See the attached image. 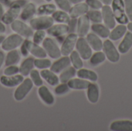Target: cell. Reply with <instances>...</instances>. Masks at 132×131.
<instances>
[{
	"instance_id": "1",
	"label": "cell",
	"mask_w": 132,
	"mask_h": 131,
	"mask_svg": "<svg viewBox=\"0 0 132 131\" xmlns=\"http://www.w3.org/2000/svg\"><path fill=\"white\" fill-rule=\"evenodd\" d=\"M24 4H25V2L23 0H19V1L12 2V5H10L9 10L5 13H4V15L1 19L2 22L6 25L11 24L13 21H15L16 19V18L20 14L21 7Z\"/></svg>"
},
{
	"instance_id": "2",
	"label": "cell",
	"mask_w": 132,
	"mask_h": 131,
	"mask_svg": "<svg viewBox=\"0 0 132 131\" xmlns=\"http://www.w3.org/2000/svg\"><path fill=\"white\" fill-rule=\"evenodd\" d=\"M112 11L115 19L120 24H126L128 22V18L125 12V2L123 0H113L111 2Z\"/></svg>"
},
{
	"instance_id": "3",
	"label": "cell",
	"mask_w": 132,
	"mask_h": 131,
	"mask_svg": "<svg viewBox=\"0 0 132 131\" xmlns=\"http://www.w3.org/2000/svg\"><path fill=\"white\" fill-rule=\"evenodd\" d=\"M33 86V83L31 79H25L18 86L14 92V98L16 101H22L29 94Z\"/></svg>"
},
{
	"instance_id": "4",
	"label": "cell",
	"mask_w": 132,
	"mask_h": 131,
	"mask_svg": "<svg viewBox=\"0 0 132 131\" xmlns=\"http://www.w3.org/2000/svg\"><path fill=\"white\" fill-rule=\"evenodd\" d=\"M54 19L51 16L43 15L34 18L30 20L29 24L31 28L35 30H45L53 25Z\"/></svg>"
},
{
	"instance_id": "5",
	"label": "cell",
	"mask_w": 132,
	"mask_h": 131,
	"mask_svg": "<svg viewBox=\"0 0 132 131\" xmlns=\"http://www.w3.org/2000/svg\"><path fill=\"white\" fill-rule=\"evenodd\" d=\"M43 47L45 49L46 54L52 59H59L61 56V51L56 42L48 37L45 38L43 42Z\"/></svg>"
},
{
	"instance_id": "6",
	"label": "cell",
	"mask_w": 132,
	"mask_h": 131,
	"mask_svg": "<svg viewBox=\"0 0 132 131\" xmlns=\"http://www.w3.org/2000/svg\"><path fill=\"white\" fill-rule=\"evenodd\" d=\"M10 25L12 31H14L15 33L20 35L22 37L30 38L33 36L34 32L32 29H31V27H29L22 21L15 19L10 24Z\"/></svg>"
},
{
	"instance_id": "7",
	"label": "cell",
	"mask_w": 132,
	"mask_h": 131,
	"mask_svg": "<svg viewBox=\"0 0 132 131\" xmlns=\"http://www.w3.org/2000/svg\"><path fill=\"white\" fill-rule=\"evenodd\" d=\"M24 41L22 36L19 34H12L6 37L2 42V49L5 51H10L16 49Z\"/></svg>"
},
{
	"instance_id": "8",
	"label": "cell",
	"mask_w": 132,
	"mask_h": 131,
	"mask_svg": "<svg viewBox=\"0 0 132 131\" xmlns=\"http://www.w3.org/2000/svg\"><path fill=\"white\" fill-rule=\"evenodd\" d=\"M103 49L106 57L111 63H117L120 59V54L111 40H105L103 42Z\"/></svg>"
},
{
	"instance_id": "9",
	"label": "cell",
	"mask_w": 132,
	"mask_h": 131,
	"mask_svg": "<svg viewBox=\"0 0 132 131\" xmlns=\"http://www.w3.org/2000/svg\"><path fill=\"white\" fill-rule=\"evenodd\" d=\"M76 48L83 59H89L92 56V49L87 39L84 37H80L77 39L76 42Z\"/></svg>"
},
{
	"instance_id": "10",
	"label": "cell",
	"mask_w": 132,
	"mask_h": 131,
	"mask_svg": "<svg viewBox=\"0 0 132 131\" xmlns=\"http://www.w3.org/2000/svg\"><path fill=\"white\" fill-rule=\"evenodd\" d=\"M77 40V34L73 32H71L70 34H69L62 44V46L60 49L61 54L63 56H69L73 51L74 46H76Z\"/></svg>"
},
{
	"instance_id": "11",
	"label": "cell",
	"mask_w": 132,
	"mask_h": 131,
	"mask_svg": "<svg viewBox=\"0 0 132 131\" xmlns=\"http://www.w3.org/2000/svg\"><path fill=\"white\" fill-rule=\"evenodd\" d=\"M102 18L105 25L108 29H114L116 25V20L112 11V8L108 5H103L102 7Z\"/></svg>"
},
{
	"instance_id": "12",
	"label": "cell",
	"mask_w": 132,
	"mask_h": 131,
	"mask_svg": "<svg viewBox=\"0 0 132 131\" xmlns=\"http://www.w3.org/2000/svg\"><path fill=\"white\" fill-rule=\"evenodd\" d=\"M24 78L22 75H13V76H2L0 77V83L2 86L6 87H14L19 86Z\"/></svg>"
},
{
	"instance_id": "13",
	"label": "cell",
	"mask_w": 132,
	"mask_h": 131,
	"mask_svg": "<svg viewBox=\"0 0 132 131\" xmlns=\"http://www.w3.org/2000/svg\"><path fill=\"white\" fill-rule=\"evenodd\" d=\"M71 62L70 57L68 56H64L63 57H60L59 59L55 61L50 66V70H52L55 73H60L63 69L70 66Z\"/></svg>"
},
{
	"instance_id": "14",
	"label": "cell",
	"mask_w": 132,
	"mask_h": 131,
	"mask_svg": "<svg viewBox=\"0 0 132 131\" xmlns=\"http://www.w3.org/2000/svg\"><path fill=\"white\" fill-rule=\"evenodd\" d=\"M90 29V19L87 15L80 16L77 21V36L84 37L87 35Z\"/></svg>"
},
{
	"instance_id": "15",
	"label": "cell",
	"mask_w": 132,
	"mask_h": 131,
	"mask_svg": "<svg viewBox=\"0 0 132 131\" xmlns=\"http://www.w3.org/2000/svg\"><path fill=\"white\" fill-rule=\"evenodd\" d=\"M89 11V6L87 3L80 2L71 7L69 11V15L71 19H77L83 15H85Z\"/></svg>"
},
{
	"instance_id": "16",
	"label": "cell",
	"mask_w": 132,
	"mask_h": 131,
	"mask_svg": "<svg viewBox=\"0 0 132 131\" xmlns=\"http://www.w3.org/2000/svg\"><path fill=\"white\" fill-rule=\"evenodd\" d=\"M69 32V25L65 23L53 25L47 29V33L53 37H59L65 35Z\"/></svg>"
},
{
	"instance_id": "17",
	"label": "cell",
	"mask_w": 132,
	"mask_h": 131,
	"mask_svg": "<svg viewBox=\"0 0 132 131\" xmlns=\"http://www.w3.org/2000/svg\"><path fill=\"white\" fill-rule=\"evenodd\" d=\"M38 94L39 97H40L41 100L46 103V105H53L54 103V97L51 93V92L49 90V89L46 86H40L39 90H38Z\"/></svg>"
},
{
	"instance_id": "18",
	"label": "cell",
	"mask_w": 132,
	"mask_h": 131,
	"mask_svg": "<svg viewBox=\"0 0 132 131\" xmlns=\"http://www.w3.org/2000/svg\"><path fill=\"white\" fill-rule=\"evenodd\" d=\"M27 48L29 52L36 58H46V56H47L43 48L40 47L39 44L31 42L29 39H27Z\"/></svg>"
},
{
	"instance_id": "19",
	"label": "cell",
	"mask_w": 132,
	"mask_h": 131,
	"mask_svg": "<svg viewBox=\"0 0 132 131\" xmlns=\"http://www.w3.org/2000/svg\"><path fill=\"white\" fill-rule=\"evenodd\" d=\"M110 129L113 131H132V121L128 120L114 121L111 123Z\"/></svg>"
},
{
	"instance_id": "20",
	"label": "cell",
	"mask_w": 132,
	"mask_h": 131,
	"mask_svg": "<svg viewBox=\"0 0 132 131\" xmlns=\"http://www.w3.org/2000/svg\"><path fill=\"white\" fill-rule=\"evenodd\" d=\"M40 75L42 78H43V80H46L50 86H56L59 84V77L52 70H49L47 69H42V71L40 72Z\"/></svg>"
},
{
	"instance_id": "21",
	"label": "cell",
	"mask_w": 132,
	"mask_h": 131,
	"mask_svg": "<svg viewBox=\"0 0 132 131\" xmlns=\"http://www.w3.org/2000/svg\"><path fill=\"white\" fill-rule=\"evenodd\" d=\"M132 46V32H127L125 34V37L121 42L118 46V51L122 53H127Z\"/></svg>"
},
{
	"instance_id": "22",
	"label": "cell",
	"mask_w": 132,
	"mask_h": 131,
	"mask_svg": "<svg viewBox=\"0 0 132 131\" xmlns=\"http://www.w3.org/2000/svg\"><path fill=\"white\" fill-rule=\"evenodd\" d=\"M99 87L96 83H90L87 87V96L88 100L91 103H96L99 100Z\"/></svg>"
},
{
	"instance_id": "23",
	"label": "cell",
	"mask_w": 132,
	"mask_h": 131,
	"mask_svg": "<svg viewBox=\"0 0 132 131\" xmlns=\"http://www.w3.org/2000/svg\"><path fill=\"white\" fill-rule=\"evenodd\" d=\"M87 41L90 46L95 51H101L103 49V42L97 35L94 33H88L87 36Z\"/></svg>"
},
{
	"instance_id": "24",
	"label": "cell",
	"mask_w": 132,
	"mask_h": 131,
	"mask_svg": "<svg viewBox=\"0 0 132 131\" xmlns=\"http://www.w3.org/2000/svg\"><path fill=\"white\" fill-rule=\"evenodd\" d=\"M90 82L81 78L71 79L67 82V84L70 89L73 90H85L87 89L90 85Z\"/></svg>"
},
{
	"instance_id": "25",
	"label": "cell",
	"mask_w": 132,
	"mask_h": 131,
	"mask_svg": "<svg viewBox=\"0 0 132 131\" xmlns=\"http://www.w3.org/2000/svg\"><path fill=\"white\" fill-rule=\"evenodd\" d=\"M34 67V58L29 57L26 59L19 66V73L23 76H26L29 75L32 69Z\"/></svg>"
},
{
	"instance_id": "26",
	"label": "cell",
	"mask_w": 132,
	"mask_h": 131,
	"mask_svg": "<svg viewBox=\"0 0 132 131\" xmlns=\"http://www.w3.org/2000/svg\"><path fill=\"white\" fill-rule=\"evenodd\" d=\"M36 13V8L34 3L30 2L28 3L25 8L22 9L20 17L22 20L24 21H27L29 19H30Z\"/></svg>"
},
{
	"instance_id": "27",
	"label": "cell",
	"mask_w": 132,
	"mask_h": 131,
	"mask_svg": "<svg viewBox=\"0 0 132 131\" xmlns=\"http://www.w3.org/2000/svg\"><path fill=\"white\" fill-rule=\"evenodd\" d=\"M20 53L17 50V49H12L10 50L7 55L5 59V66H12V65H15L16 63H19V61L20 60Z\"/></svg>"
},
{
	"instance_id": "28",
	"label": "cell",
	"mask_w": 132,
	"mask_h": 131,
	"mask_svg": "<svg viewBox=\"0 0 132 131\" xmlns=\"http://www.w3.org/2000/svg\"><path fill=\"white\" fill-rule=\"evenodd\" d=\"M126 32H127V27L124 24H120L119 25L114 28L111 32H110L109 37L111 40L116 41L120 39L121 37H123L126 33Z\"/></svg>"
},
{
	"instance_id": "29",
	"label": "cell",
	"mask_w": 132,
	"mask_h": 131,
	"mask_svg": "<svg viewBox=\"0 0 132 131\" xmlns=\"http://www.w3.org/2000/svg\"><path fill=\"white\" fill-rule=\"evenodd\" d=\"M76 74V69L73 66H68L62 71L59 76V80L61 83H67L70 80L74 77Z\"/></svg>"
},
{
	"instance_id": "30",
	"label": "cell",
	"mask_w": 132,
	"mask_h": 131,
	"mask_svg": "<svg viewBox=\"0 0 132 131\" xmlns=\"http://www.w3.org/2000/svg\"><path fill=\"white\" fill-rule=\"evenodd\" d=\"M77 74V76L81 79L88 80H90L93 82H95L97 80V75L93 70L81 68V69H79Z\"/></svg>"
},
{
	"instance_id": "31",
	"label": "cell",
	"mask_w": 132,
	"mask_h": 131,
	"mask_svg": "<svg viewBox=\"0 0 132 131\" xmlns=\"http://www.w3.org/2000/svg\"><path fill=\"white\" fill-rule=\"evenodd\" d=\"M91 29L94 32H95L97 36L101 38H107L110 35L109 29L104 25L100 23H94L91 25Z\"/></svg>"
},
{
	"instance_id": "32",
	"label": "cell",
	"mask_w": 132,
	"mask_h": 131,
	"mask_svg": "<svg viewBox=\"0 0 132 131\" xmlns=\"http://www.w3.org/2000/svg\"><path fill=\"white\" fill-rule=\"evenodd\" d=\"M52 17L54 21L61 23H69L70 20V16L65 11H55L52 14Z\"/></svg>"
},
{
	"instance_id": "33",
	"label": "cell",
	"mask_w": 132,
	"mask_h": 131,
	"mask_svg": "<svg viewBox=\"0 0 132 131\" xmlns=\"http://www.w3.org/2000/svg\"><path fill=\"white\" fill-rule=\"evenodd\" d=\"M56 10V7L53 4H45L40 5L36 9V13L39 15H50L53 14Z\"/></svg>"
},
{
	"instance_id": "34",
	"label": "cell",
	"mask_w": 132,
	"mask_h": 131,
	"mask_svg": "<svg viewBox=\"0 0 132 131\" xmlns=\"http://www.w3.org/2000/svg\"><path fill=\"white\" fill-rule=\"evenodd\" d=\"M70 62L72 63L73 67L75 69H81L84 66L83 61H82V58L80 57V54L78 53L77 51H73L70 54Z\"/></svg>"
},
{
	"instance_id": "35",
	"label": "cell",
	"mask_w": 132,
	"mask_h": 131,
	"mask_svg": "<svg viewBox=\"0 0 132 131\" xmlns=\"http://www.w3.org/2000/svg\"><path fill=\"white\" fill-rule=\"evenodd\" d=\"M106 56L104 53H102L101 51H97L94 55H92L90 58V63L92 66H97L105 61Z\"/></svg>"
},
{
	"instance_id": "36",
	"label": "cell",
	"mask_w": 132,
	"mask_h": 131,
	"mask_svg": "<svg viewBox=\"0 0 132 131\" xmlns=\"http://www.w3.org/2000/svg\"><path fill=\"white\" fill-rule=\"evenodd\" d=\"M51 65H52L51 61L46 58H38L36 59H34V66H36L37 69H48L51 66Z\"/></svg>"
},
{
	"instance_id": "37",
	"label": "cell",
	"mask_w": 132,
	"mask_h": 131,
	"mask_svg": "<svg viewBox=\"0 0 132 131\" xmlns=\"http://www.w3.org/2000/svg\"><path fill=\"white\" fill-rule=\"evenodd\" d=\"M87 15L88 16L89 19L94 22V23H100L102 22V13L98 10H91L87 12Z\"/></svg>"
},
{
	"instance_id": "38",
	"label": "cell",
	"mask_w": 132,
	"mask_h": 131,
	"mask_svg": "<svg viewBox=\"0 0 132 131\" xmlns=\"http://www.w3.org/2000/svg\"><path fill=\"white\" fill-rule=\"evenodd\" d=\"M29 75H30L31 80L32 81L34 85H36V86H40L43 85V81L42 76L38 70L32 69Z\"/></svg>"
},
{
	"instance_id": "39",
	"label": "cell",
	"mask_w": 132,
	"mask_h": 131,
	"mask_svg": "<svg viewBox=\"0 0 132 131\" xmlns=\"http://www.w3.org/2000/svg\"><path fill=\"white\" fill-rule=\"evenodd\" d=\"M70 87L67 84V83H61V84L58 85L55 90L54 92L56 95H63L67 93H68L70 91Z\"/></svg>"
},
{
	"instance_id": "40",
	"label": "cell",
	"mask_w": 132,
	"mask_h": 131,
	"mask_svg": "<svg viewBox=\"0 0 132 131\" xmlns=\"http://www.w3.org/2000/svg\"><path fill=\"white\" fill-rule=\"evenodd\" d=\"M45 36L46 32H44V30H36V32L33 33L32 41L36 44H40L45 39Z\"/></svg>"
},
{
	"instance_id": "41",
	"label": "cell",
	"mask_w": 132,
	"mask_h": 131,
	"mask_svg": "<svg viewBox=\"0 0 132 131\" xmlns=\"http://www.w3.org/2000/svg\"><path fill=\"white\" fill-rule=\"evenodd\" d=\"M54 1L61 10L65 11V12L70 11L71 8L70 0H54Z\"/></svg>"
},
{
	"instance_id": "42",
	"label": "cell",
	"mask_w": 132,
	"mask_h": 131,
	"mask_svg": "<svg viewBox=\"0 0 132 131\" xmlns=\"http://www.w3.org/2000/svg\"><path fill=\"white\" fill-rule=\"evenodd\" d=\"M19 72V68L15 65H12V66H9L8 67H6L5 69H4V75L5 76H13V75H15L17 74Z\"/></svg>"
},
{
	"instance_id": "43",
	"label": "cell",
	"mask_w": 132,
	"mask_h": 131,
	"mask_svg": "<svg viewBox=\"0 0 132 131\" xmlns=\"http://www.w3.org/2000/svg\"><path fill=\"white\" fill-rule=\"evenodd\" d=\"M124 2L126 15L128 19L132 22V0H125Z\"/></svg>"
},
{
	"instance_id": "44",
	"label": "cell",
	"mask_w": 132,
	"mask_h": 131,
	"mask_svg": "<svg viewBox=\"0 0 132 131\" xmlns=\"http://www.w3.org/2000/svg\"><path fill=\"white\" fill-rule=\"evenodd\" d=\"M86 3L90 8L94 9H97V10L102 8L103 7L102 2L100 0H86Z\"/></svg>"
},
{
	"instance_id": "45",
	"label": "cell",
	"mask_w": 132,
	"mask_h": 131,
	"mask_svg": "<svg viewBox=\"0 0 132 131\" xmlns=\"http://www.w3.org/2000/svg\"><path fill=\"white\" fill-rule=\"evenodd\" d=\"M20 53H22V55L23 56H27L29 53L28 48H27V39L24 40L22 42V43L21 44V47H20Z\"/></svg>"
},
{
	"instance_id": "46",
	"label": "cell",
	"mask_w": 132,
	"mask_h": 131,
	"mask_svg": "<svg viewBox=\"0 0 132 131\" xmlns=\"http://www.w3.org/2000/svg\"><path fill=\"white\" fill-rule=\"evenodd\" d=\"M69 24H70V25H69V32H73L75 25L77 24V21L76 19H72L70 20Z\"/></svg>"
},
{
	"instance_id": "47",
	"label": "cell",
	"mask_w": 132,
	"mask_h": 131,
	"mask_svg": "<svg viewBox=\"0 0 132 131\" xmlns=\"http://www.w3.org/2000/svg\"><path fill=\"white\" fill-rule=\"evenodd\" d=\"M5 53H4L2 51H0V68H1L2 66L3 65V63H4V62H5Z\"/></svg>"
},
{
	"instance_id": "48",
	"label": "cell",
	"mask_w": 132,
	"mask_h": 131,
	"mask_svg": "<svg viewBox=\"0 0 132 131\" xmlns=\"http://www.w3.org/2000/svg\"><path fill=\"white\" fill-rule=\"evenodd\" d=\"M0 3L3 4L5 6H10L12 5L11 0H0Z\"/></svg>"
},
{
	"instance_id": "49",
	"label": "cell",
	"mask_w": 132,
	"mask_h": 131,
	"mask_svg": "<svg viewBox=\"0 0 132 131\" xmlns=\"http://www.w3.org/2000/svg\"><path fill=\"white\" fill-rule=\"evenodd\" d=\"M5 30H6V29H5V25H4L2 22H0V33H4V32H5Z\"/></svg>"
},
{
	"instance_id": "50",
	"label": "cell",
	"mask_w": 132,
	"mask_h": 131,
	"mask_svg": "<svg viewBox=\"0 0 132 131\" xmlns=\"http://www.w3.org/2000/svg\"><path fill=\"white\" fill-rule=\"evenodd\" d=\"M3 15H4V8H3L2 4L0 3V19H2Z\"/></svg>"
},
{
	"instance_id": "51",
	"label": "cell",
	"mask_w": 132,
	"mask_h": 131,
	"mask_svg": "<svg viewBox=\"0 0 132 131\" xmlns=\"http://www.w3.org/2000/svg\"><path fill=\"white\" fill-rule=\"evenodd\" d=\"M102 3H104V4H105V5H109L110 4H111V2H112V1L113 0H100Z\"/></svg>"
},
{
	"instance_id": "52",
	"label": "cell",
	"mask_w": 132,
	"mask_h": 131,
	"mask_svg": "<svg viewBox=\"0 0 132 131\" xmlns=\"http://www.w3.org/2000/svg\"><path fill=\"white\" fill-rule=\"evenodd\" d=\"M84 0H70V2L73 4H77V3H80L81 2H83Z\"/></svg>"
},
{
	"instance_id": "53",
	"label": "cell",
	"mask_w": 132,
	"mask_h": 131,
	"mask_svg": "<svg viewBox=\"0 0 132 131\" xmlns=\"http://www.w3.org/2000/svg\"><path fill=\"white\" fill-rule=\"evenodd\" d=\"M128 29H129V31L132 32V22H129L128 24Z\"/></svg>"
},
{
	"instance_id": "54",
	"label": "cell",
	"mask_w": 132,
	"mask_h": 131,
	"mask_svg": "<svg viewBox=\"0 0 132 131\" xmlns=\"http://www.w3.org/2000/svg\"><path fill=\"white\" fill-rule=\"evenodd\" d=\"M5 39V37L2 35H0V44H2V42L4 41V39Z\"/></svg>"
},
{
	"instance_id": "55",
	"label": "cell",
	"mask_w": 132,
	"mask_h": 131,
	"mask_svg": "<svg viewBox=\"0 0 132 131\" xmlns=\"http://www.w3.org/2000/svg\"><path fill=\"white\" fill-rule=\"evenodd\" d=\"M46 2H51L52 0H46Z\"/></svg>"
}]
</instances>
